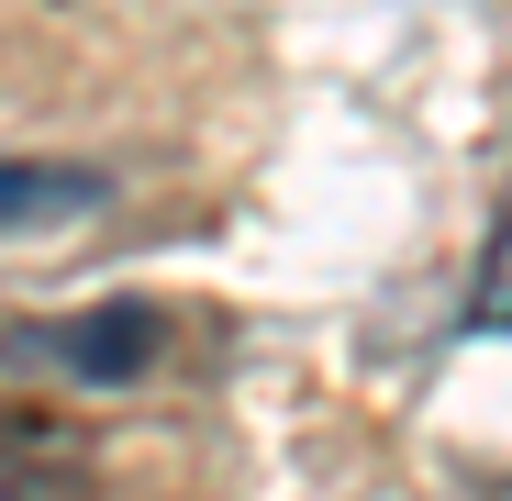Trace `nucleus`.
<instances>
[{
  "label": "nucleus",
  "instance_id": "1",
  "mask_svg": "<svg viewBox=\"0 0 512 501\" xmlns=\"http://www.w3.org/2000/svg\"><path fill=\"white\" fill-rule=\"evenodd\" d=\"M34 357L67 368L78 390H123V379L156 357V312H145V301H101V312H78V323L34 334Z\"/></svg>",
  "mask_w": 512,
  "mask_h": 501
},
{
  "label": "nucleus",
  "instance_id": "2",
  "mask_svg": "<svg viewBox=\"0 0 512 501\" xmlns=\"http://www.w3.org/2000/svg\"><path fill=\"white\" fill-rule=\"evenodd\" d=\"M112 190L90 179V167H0V234H56L78 212H101Z\"/></svg>",
  "mask_w": 512,
  "mask_h": 501
},
{
  "label": "nucleus",
  "instance_id": "3",
  "mask_svg": "<svg viewBox=\"0 0 512 501\" xmlns=\"http://www.w3.org/2000/svg\"><path fill=\"white\" fill-rule=\"evenodd\" d=\"M479 501H512V479H490V490H479Z\"/></svg>",
  "mask_w": 512,
  "mask_h": 501
}]
</instances>
